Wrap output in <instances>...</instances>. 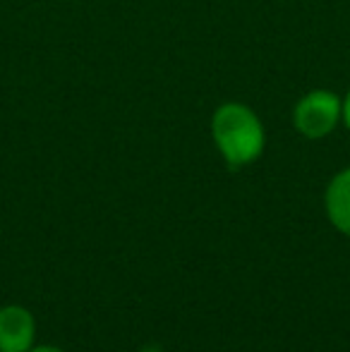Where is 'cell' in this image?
Masks as SVG:
<instances>
[{
    "label": "cell",
    "instance_id": "cell-1",
    "mask_svg": "<svg viewBox=\"0 0 350 352\" xmlns=\"http://www.w3.org/2000/svg\"><path fill=\"white\" fill-rule=\"evenodd\" d=\"M211 140L230 170L252 166L266 148V130L257 111L240 101H226L211 116Z\"/></svg>",
    "mask_w": 350,
    "mask_h": 352
},
{
    "label": "cell",
    "instance_id": "cell-2",
    "mask_svg": "<svg viewBox=\"0 0 350 352\" xmlns=\"http://www.w3.org/2000/svg\"><path fill=\"white\" fill-rule=\"evenodd\" d=\"M343 120V96L329 89L303 94L293 108V125L305 140H327Z\"/></svg>",
    "mask_w": 350,
    "mask_h": 352
},
{
    "label": "cell",
    "instance_id": "cell-3",
    "mask_svg": "<svg viewBox=\"0 0 350 352\" xmlns=\"http://www.w3.org/2000/svg\"><path fill=\"white\" fill-rule=\"evenodd\" d=\"M36 319L22 305L0 309V352H27L34 348Z\"/></svg>",
    "mask_w": 350,
    "mask_h": 352
},
{
    "label": "cell",
    "instance_id": "cell-4",
    "mask_svg": "<svg viewBox=\"0 0 350 352\" xmlns=\"http://www.w3.org/2000/svg\"><path fill=\"white\" fill-rule=\"evenodd\" d=\"M324 211L338 232L350 237V168H343L324 190Z\"/></svg>",
    "mask_w": 350,
    "mask_h": 352
},
{
    "label": "cell",
    "instance_id": "cell-5",
    "mask_svg": "<svg viewBox=\"0 0 350 352\" xmlns=\"http://www.w3.org/2000/svg\"><path fill=\"white\" fill-rule=\"evenodd\" d=\"M343 125H346V130L350 132V89H348V94L343 96Z\"/></svg>",
    "mask_w": 350,
    "mask_h": 352
},
{
    "label": "cell",
    "instance_id": "cell-6",
    "mask_svg": "<svg viewBox=\"0 0 350 352\" xmlns=\"http://www.w3.org/2000/svg\"><path fill=\"white\" fill-rule=\"evenodd\" d=\"M27 352H65V350L56 348V345H39V348H32V350H27Z\"/></svg>",
    "mask_w": 350,
    "mask_h": 352
}]
</instances>
